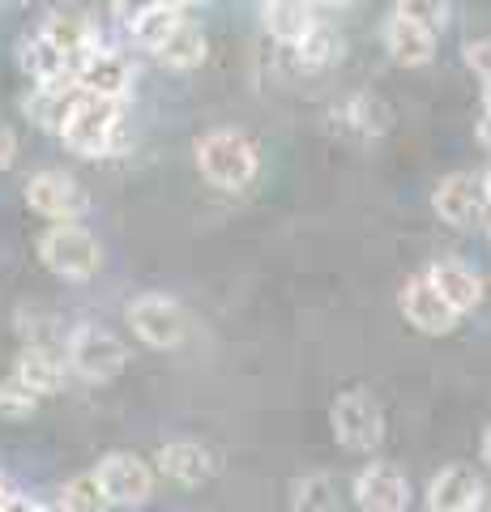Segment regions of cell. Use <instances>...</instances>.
I'll return each mask as SVG.
<instances>
[{
	"mask_svg": "<svg viewBox=\"0 0 491 512\" xmlns=\"http://www.w3.org/2000/svg\"><path fill=\"white\" fill-rule=\"evenodd\" d=\"M65 150L77 158H112L124 150V103L99 99V94H77L65 128H60Z\"/></svg>",
	"mask_w": 491,
	"mask_h": 512,
	"instance_id": "cell-1",
	"label": "cell"
},
{
	"mask_svg": "<svg viewBox=\"0 0 491 512\" xmlns=\"http://www.w3.org/2000/svg\"><path fill=\"white\" fill-rule=\"evenodd\" d=\"M197 167L214 188L235 192L257 180L261 158L248 133H240V128H214V133H205L197 141Z\"/></svg>",
	"mask_w": 491,
	"mask_h": 512,
	"instance_id": "cell-2",
	"label": "cell"
},
{
	"mask_svg": "<svg viewBox=\"0 0 491 512\" xmlns=\"http://www.w3.org/2000/svg\"><path fill=\"white\" fill-rule=\"evenodd\" d=\"M39 261L65 282H90L103 269V248L77 222H56L39 235Z\"/></svg>",
	"mask_w": 491,
	"mask_h": 512,
	"instance_id": "cell-3",
	"label": "cell"
},
{
	"mask_svg": "<svg viewBox=\"0 0 491 512\" xmlns=\"http://www.w3.org/2000/svg\"><path fill=\"white\" fill-rule=\"evenodd\" d=\"M65 359L77 376L86 384H107L124 372V363H129V350L124 342L116 338L112 329L103 325H77L69 338H65Z\"/></svg>",
	"mask_w": 491,
	"mask_h": 512,
	"instance_id": "cell-4",
	"label": "cell"
},
{
	"mask_svg": "<svg viewBox=\"0 0 491 512\" xmlns=\"http://www.w3.org/2000/svg\"><path fill=\"white\" fill-rule=\"evenodd\" d=\"M329 423H334V440L346 453H376L380 440H385V410L363 389L338 393L334 410H329Z\"/></svg>",
	"mask_w": 491,
	"mask_h": 512,
	"instance_id": "cell-5",
	"label": "cell"
},
{
	"mask_svg": "<svg viewBox=\"0 0 491 512\" xmlns=\"http://www.w3.org/2000/svg\"><path fill=\"white\" fill-rule=\"evenodd\" d=\"M26 205L52 222H77V218L90 214V192L82 188L77 175L47 167V171H35L26 180Z\"/></svg>",
	"mask_w": 491,
	"mask_h": 512,
	"instance_id": "cell-6",
	"label": "cell"
},
{
	"mask_svg": "<svg viewBox=\"0 0 491 512\" xmlns=\"http://www.w3.org/2000/svg\"><path fill=\"white\" fill-rule=\"evenodd\" d=\"M432 210L440 214V222H449L453 231H474L491 218V205H487V192H483V175H470V171H453L436 184L432 192Z\"/></svg>",
	"mask_w": 491,
	"mask_h": 512,
	"instance_id": "cell-7",
	"label": "cell"
},
{
	"mask_svg": "<svg viewBox=\"0 0 491 512\" xmlns=\"http://www.w3.org/2000/svg\"><path fill=\"white\" fill-rule=\"evenodd\" d=\"M398 308H402L406 325L415 333H423V338H445V333H453L457 325H462V312L436 291L427 274L406 278V286L398 291Z\"/></svg>",
	"mask_w": 491,
	"mask_h": 512,
	"instance_id": "cell-8",
	"label": "cell"
},
{
	"mask_svg": "<svg viewBox=\"0 0 491 512\" xmlns=\"http://www.w3.org/2000/svg\"><path fill=\"white\" fill-rule=\"evenodd\" d=\"M129 325L150 350H176L188 338V312L167 295H141L129 303Z\"/></svg>",
	"mask_w": 491,
	"mask_h": 512,
	"instance_id": "cell-9",
	"label": "cell"
},
{
	"mask_svg": "<svg viewBox=\"0 0 491 512\" xmlns=\"http://www.w3.org/2000/svg\"><path fill=\"white\" fill-rule=\"evenodd\" d=\"M94 474H99L112 508H146L154 495V478H158V470L150 461H141L137 453H107Z\"/></svg>",
	"mask_w": 491,
	"mask_h": 512,
	"instance_id": "cell-10",
	"label": "cell"
},
{
	"mask_svg": "<svg viewBox=\"0 0 491 512\" xmlns=\"http://www.w3.org/2000/svg\"><path fill=\"white\" fill-rule=\"evenodd\" d=\"M427 512H487L491 491L474 466H445L427 483Z\"/></svg>",
	"mask_w": 491,
	"mask_h": 512,
	"instance_id": "cell-11",
	"label": "cell"
},
{
	"mask_svg": "<svg viewBox=\"0 0 491 512\" xmlns=\"http://www.w3.org/2000/svg\"><path fill=\"white\" fill-rule=\"evenodd\" d=\"M351 495H355L359 512H406L410 478L393 466V461H368V466L355 474Z\"/></svg>",
	"mask_w": 491,
	"mask_h": 512,
	"instance_id": "cell-12",
	"label": "cell"
},
{
	"mask_svg": "<svg viewBox=\"0 0 491 512\" xmlns=\"http://www.w3.org/2000/svg\"><path fill=\"white\" fill-rule=\"evenodd\" d=\"M154 470H158V478H167V483L201 487L218 474V453L197 440H171L154 453Z\"/></svg>",
	"mask_w": 491,
	"mask_h": 512,
	"instance_id": "cell-13",
	"label": "cell"
},
{
	"mask_svg": "<svg viewBox=\"0 0 491 512\" xmlns=\"http://www.w3.org/2000/svg\"><path fill=\"white\" fill-rule=\"evenodd\" d=\"M18 64L26 69V77L35 86H52V90H77V69L73 60L60 52V47L35 30V35H26L22 47H18Z\"/></svg>",
	"mask_w": 491,
	"mask_h": 512,
	"instance_id": "cell-14",
	"label": "cell"
},
{
	"mask_svg": "<svg viewBox=\"0 0 491 512\" xmlns=\"http://www.w3.org/2000/svg\"><path fill=\"white\" fill-rule=\"evenodd\" d=\"M77 90L124 103L133 94V64L120 52H112V47H99V52L82 64V73H77Z\"/></svg>",
	"mask_w": 491,
	"mask_h": 512,
	"instance_id": "cell-15",
	"label": "cell"
},
{
	"mask_svg": "<svg viewBox=\"0 0 491 512\" xmlns=\"http://www.w3.org/2000/svg\"><path fill=\"white\" fill-rule=\"evenodd\" d=\"M39 30L73 60L77 73H82V64H86L94 52H99V35H94V26H90V18H86L82 9H52Z\"/></svg>",
	"mask_w": 491,
	"mask_h": 512,
	"instance_id": "cell-16",
	"label": "cell"
},
{
	"mask_svg": "<svg viewBox=\"0 0 491 512\" xmlns=\"http://www.w3.org/2000/svg\"><path fill=\"white\" fill-rule=\"evenodd\" d=\"M436 30H427L423 22H410L402 13H393L385 22V52L393 64L402 69H423V64L436 60Z\"/></svg>",
	"mask_w": 491,
	"mask_h": 512,
	"instance_id": "cell-17",
	"label": "cell"
},
{
	"mask_svg": "<svg viewBox=\"0 0 491 512\" xmlns=\"http://www.w3.org/2000/svg\"><path fill=\"white\" fill-rule=\"evenodd\" d=\"M427 278H432V286L462 316L474 312L483 303V278H479V269L466 265V261H457V256H440V261H432V265H427Z\"/></svg>",
	"mask_w": 491,
	"mask_h": 512,
	"instance_id": "cell-18",
	"label": "cell"
},
{
	"mask_svg": "<svg viewBox=\"0 0 491 512\" xmlns=\"http://www.w3.org/2000/svg\"><path fill=\"white\" fill-rule=\"evenodd\" d=\"M69 359L65 355H56L52 346H26L18 363H13V376H18L22 384H30L39 397H52L65 389V380H69Z\"/></svg>",
	"mask_w": 491,
	"mask_h": 512,
	"instance_id": "cell-19",
	"label": "cell"
},
{
	"mask_svg": "<svg viewBox=\"0 0 491 512\" xmlns=\"http://www.w3.org/2000/svg\"><path fill=\"white\" fill-rule=\"evenodd\" d=\"M389 107L376 99V94H355L334 111V128L346 141H376L389 133Z\"/></svg>",
	"mask_w": 491,
	"mask_h": 512,
	"instance_id": "cell-20",
	"label": "cell"
},
{
	"mask_svg": "<svg viewBox=\"0 0 491 512\" xmlns=\"http://www.w3.org/2000/svg\"><path fill=\"white\" fill-rule=\"evenodd\" d=\"M154 56H158V64H167V69H176V73H193L205 64V56H210V39H205V30L193 18H180V26L154 47Z\"/></svg>",
	"mask_w": 491,
	"mask_h": 512,
	"instance_id": "cell-21",
	"label": "cell"
},
{
	"mask_svg": "<svg viewBox=\"0 0 491 512\" xmlns=\"http://www.w3.org/2000/svg\"><path fill=\"white\" fill-rule=\"evenodd\" d=\"M261 22H265V35L269 39H278L282 47H295L321 18H316L312 0H265Z\"/></svg>",
	"mask_w": 491,
	"mask_h": 512,
	"instance_id": "cell-22",
	"label": "cell"
},
{
	"mask_svg": "<svg viewBox=\"0 0 491 512\" xmlns=\"http://www.w3.org/2000/svg\"><path fill=\"white\" fill-rule=\"evenodd\" d=\"M77 94H82V90L30 86V94L22 99V111H26V120H35V128H43V133H56V137H60V128H65L69 111H73V103H77Z\"/></svg>",
	"mask_w": 491,
	"mask_h": 512,
	"instance_id": "cell-23",
	"label": "cell"
},
{
	"mask_svg": "<svg viewBox=\"0 0 491 512\" xmlns=\"http://www.w3.org/2000/svg\"><path fill=\"white\" fill-rule=\"evenodd\" d=\"M342 35H338V26H329V22H316L304 39H299L291 52H295V60H299V69H308V73H316V69H329L334 60H342Z\"/></svg>",
	"mask_w": 491,
	"mask_h": 512,
	"instance_id": "cell-24",
	"label": "cell"
},
{
	"mask_svg": "<svg viewBox=\"0 0 491 512\" xmlns=\"http://www.w3.org/2000/svg\"><path fill=\"white\" fill-rule=\"evenodd\" d=\"M338 487L329 474H304L291 483V512H334Z\"/></svg>",
	"mask_w": 491,
	"mask_h": 512,
	"instance_id": "cell-25",
	"label": "cell"
},
{
	"mask_svg": "<svg viewBox=\"0 0 491 512\" xmlns=\"http://www.w3.org/2000/svg\"><path fill=\"white\" fill-rule=\"evenodd\" d=\"M60 508L65 512H107L112 500H107V491L99 483V474H73L65 487H60Z\"/></svg>",
	"mask_w": 491,
	"mask_h": 512,
	"instance_id": "cell-26",
	"label": "cell"
},
{
	"mask_svg": "<svg viewBox=\"0 0 491 512\" xmlns=\"http://www.w3.org/2000/svg\"><path fill=\"white\" fill-rule=\"evenodd\" d=\"M39 402L43 397L30 389V384H22L18 376H5L0 380V419H13V423H22V419H30V414L39 410Z\"/></svg>",
	"mask_w": 491,
	"mask_h": 512,
	"instance_id": "cell-27",
	"label": "cell"
},
{
	"mask_svg": "<svg viewBox=\"0 0 491 512\" xmlns=\"http://www.w3.org/2000/svg\"><path fill=\"white\" fill-rule=\"evenodd\" d=\"M180 18H184V5H167V9H154V13H146V18L133 22L129 30H133V39H137L141 47H150V52H154V47L163 43V39L171 35V30L180 26Z\"/></svg>",
	"mask_w": 491,
	"mask_h": 512,
	"instance_id": "cell-28",
	"label": "cell"
},
{
	"mask_svg": "<svg viewBox=\"0 0 491 512\" xmlns=\"http://www.w3.org/2000/svg\"><path fill=\"white\" fill-rule=\"evenodd\" d=\"M393 13H402L410 22H423L427 30H436V35L449 26V0H398Z\"/></svg>",
	"mask_w": 491,
	"mask_h": 512,
	"instance_id": "cell-29",
	"label": "cell"
},
{
	"mask_svg": "<svg viewBox=\"0 0 491 512\" xmlns=\"http://www.w3.org/2000/svg\"><path fill=\"white\" fill-rule=\"evenodd\" d=\"M167 5H184V9H188V0H112V13H116L124 26H133V22L146 18V13L167 9Z\"/></svg>",
	"mask_w": 491,
	"mask_h": 512,
	"instance_id": "cell-30",
	"label": "cell"
},
{
	"mask_svg": "<svg viewBox=\"0 0 491 512\" xmlns=\"http://www.w3.org/2000/svg\"><path fill=\"white\" fill-rule=\"evenodd\" d=\"M462 60H466V69L479 77V82H491V35L487 39H470L462 47Z\"/></svg>",
	"mask_w": 491,
	"mask_h": 512,
	"instance_id": "cell-31",
	"label": "cell"
},
{
	"mask_svg": "<svg viewBox=\"0 0 491 512\" xmlns=\"http://www.w3.org/2000/svg\"><path fill=\"white\" fill-rule=\"evenodd\" d=\"M13 158H18V133H13L5 120H0V171H9Z\"/></svg>",
	"mask_w": 491,
	"mask_h": 512,
	"instance_id": "cell-32",
	"label": "cell"
},
{
	"mask_svg": "<svg viewBox=\"0 0 491 512\" xmlns=\"http://www.w3.org/2000/svg\"><path fill=\"white\" fill-rule=\"evenodd\" d=\"M474 137H479V146L491 154V116H487V111L479 116V124H474Z\"/></svg>",
	"mask_w": 491,
	"mask_h": 512,
	"instance_id": "cell-33",
	"label": "cell"
},
{
	"mask_svg": "<svg viewBox=\"0 0 491 512\" xmlns=\"http://www.w3.org/2000/svg\"><path fill=\"white\" fill-rule=\"evenodd\" d=\"M479 457H483V466L491 470V427L483 431V444H479Z\"/></svg>",
	"mask_w": 491,
	"mask_h": 512,
	"instance_id": "cell-34",
	"label": "cell"
},
{
	"mask_svg": "<svg viewBox=\"0 0 491 512\" xmlns=\"http://www.w3.org/2000/svg\"><path fill=\"white\" fill-rule=\"evenodd\" d=\"M316 9H342V5H351V0H312Z\"/></svg>",
	"mask_w": 491,
	"mask_h": 512,
	"instance_id": "cell-35",
	"label": "cell"
},
{
	"mask_svg": "<svg viewBox=\"0 0 491 512\" xmlns=\"http://www.w3.org/2000/svg\"><path fill=\"white\" fill-rule=\"evenodd\" d=\"M483 111L491 116V82H483Z\"/></svg>",
	"mask_w": 491,
	"mask_h": 512,
	"instance_id": "cell-36",
	"label": "cell"
},
{
	"mask_svg": "<svg viewBox=\"0 0 491 512\" xmlns=\"http://www.w3.org/2000/svg\"><path fill=\"white\" fill-rule=\"evenodd\" d=\"M483 192H487V205H491V167L483 171Z\"/></svg>",
	"mask_w": 491,
	"mask_h": 512,
	"instance_id": "cell-37",
	"label": "cell"
},
{
	"mask_svg": "<svg viewBox=\"0 0 491 512\" xmlns=\"http://www.w3.org/2000/svg\"><path fill=\"white\" fill-rule=\"evenodd\" d=\"M35 512H65L60 504H35Z\"/></svg>",
	"mask_w": 491,
	"mask_h": 512,
	"instance_id": "cell-38",
	"label": "cell"
},
{
	"mask_svg": "<svg viewBox=\"0 0 491 512\" xmlns=\"http://www.w3.org/2000/svg\"><path fill=\"white\" fill-rule=\"evenodd\" d=\"M0 5H22V0H0Z\"/></svg>",
	"mask_w": 491,
	"mask_h": 512,
	"instance_id": "cell-39",
	"label": "cell"
},
{
	"mask_svg": "<svg viewBox=\"0 0 491 512\" xmlns=\"http://www.w3.org/2000/svg\"><path fill=\"white\" fill-rule=\"evenodd\" d=\"M487 512H491V500H487Z\"/></svg>",
	"mask_w": 491,
	"mask_h": 512,
	"instance_id": "cell-40",
	"label": "cell"
}]
</instances>
